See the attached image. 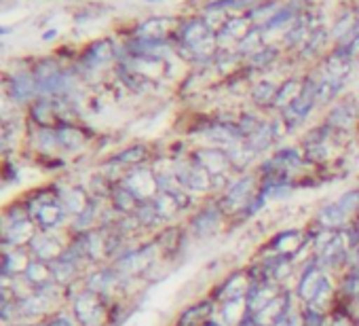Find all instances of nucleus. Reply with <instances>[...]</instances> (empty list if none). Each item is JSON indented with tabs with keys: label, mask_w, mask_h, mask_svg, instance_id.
Returning <instances> with one entry per match:
<instances>
[{
	"label": "nucleus",
	"mask_w": 359,
	"mask_h": 326,
	"mask_svg": "<svg viewBox=\"0 0 359 326\" xmlns=\"http://www.w3.org/2000/svg\"><path fill=\"white\" fill-rule=\"evenodd\" d=\"M55 131H57L60 148H62V152H66V155L81 152V150L87 146V142H89L85 129H81V127L74 125V123H60V125L55 127Z\"/></svg>",
	"instance_id": "obj_13"
},
{
	"label": "nucleus",
	"mask_w": 359,
	"mask_h": 326,
	"mask_svg": "<svg viewBox=\"0 0 359 326\" xmlns=\"http://www.w3.org/2000/svg\"><path fill=\"white\" fill-rule=\"evenodd\" d=\"M112 58H114V49H112L110 41H97V43L89 45V47L85 49L81 64H83L87 70H97V68H102L104 64H108Z\"/></svg>",
	"instance_id": "obj_16"
},
{
	"label": "nucleus",
	"mask_w": 359,
	"mask_h": 326,
	"mask_svg": "<svg viewBox=\"0 0 359 326\" xmlns=\"http://www.w3.org/2000/svg\"><path fill=\"white\" fill-rule=\"evenodd\" d=\"M294 13H296V9H294V7L281 9V11H277V13H273V15H271V20L266 22V26H264V28H277L279 24H283V22H287V20H292V18H294Z\"/></svg>",
	"instance_id": "obj_28"
},
{
	"label": "nucleus",
	"mask_w": 359,
	"mask_h": 326,
	"mask_svg": "<svg viewBox=\"0 0 359 326\" xmlns=\"http://www.w3.org/2000/svg\"><path fill=\"white\" fill-rule=\"evenodd\" d=\"M287 288V286H285ZM283 292V286L275 284V282H269V280H260V282H252V288L245 296V303H248V311L250 315L262 311L269 303H273L279 294Z\"/></svg>",
	"instance_id": "obj_11"
},
{
	"label": "nucleus",
	"mask_w": 359,
	"mask_h": 326,
	"mask_svg": "<svg viewBox=\"0 0 359 326\" xmlns=\"http://www.w3.org/2000/svg\"><path fill=\"white\" fill-rule=\"evenodd\" d=\"M30 263H32V254H30L28 248L3 246V275L5 278L24 275Z\"/></svg>",
	"instance_id": "obj_14"
},
{
	"label": "nucleus",
	"mask_w": 359,
	"mask_h": 326,
	"mask_svg": "<svg viewBox=\"0 0 359 326\" xmlns=\"http://www.w3.org/2000/svg\"><path fill=\"white\" fill-rule=\"evenodd\" d=\"M262 254H279V256H290L294 261H298L302 254L309 259L311 254V235L306 231V227H283L277 229L273 235H269L264 240V244L260 246Z\"/></svg>",
	"instance_id": "obj_4"
},
{
	"label": "nucleus",
	"mask_w": 359,
	"mask_h": 326,
	"mask_svg": "<svg viewBox=\"0 0 359 326\" xmlns=\"http://www.w3.org/2000/svg\"><path fill=\"white\" fill-rule=\"evenodd\" d=\"M250 288H252V278H250L248 265H243L239 269L224 273L220 280H216L214 288L210 290V296L216 301V305H220L233 299H245Z\"/></svg>",
	"instance_id": "obj_5"
},
{
	"label": "nucleus",
	"mask_w": 359,
	"mask_h": 326,
	"mask_svg": "<svg viewBox=\"0 0 359 326\" xmlns=\"http://www.w3.org/2000/svg\"><path fill=\"white\" fill-rule=\"evenodd\" d=\"M169 26H171V22L167 18H152V20L144 22L135 34H137V39H144V41H163V37L169 32Z\"/></svg>",
	"instance_id": "obj_21"
},
{
	"label": "nucleus",
	"mask_w": 359,
	"mask_h": 326,
	"mask_svg": "<svg viewBox=\"0 0 359 326\" xmlns=\"http://www.w3.org/2000/svg\"><path fill=\"white\" fill-rule=\"evenodd\" d=\"M121 185L125 189H129L133 193V197L144 204V202H152L156 195H158V185H156V176L152 172V166H140V168H133L129 170L123 178H121Z\"/></svg>",
	"instance_id": "obj_7"
},
{
	"label": "nucleus",
	"mask_w": 359,
	"mask_h": 326,
	"mask_svg": "<svg viewBox=\"0 0 359 326\" xmlns=\"http://www.w3.org/2000/svg\"><path fill=\"white\" fill-rule=\"evenodd\" d=\"M216 311H218L216 301L210 294L208 296H201V299L189 303L182 311L175 315L173 326H205V322L210 318H214Z\"/></svg>",
	"instance_id": "obj_9"
},
{
	"label": "nucleus",
	"mask_w": 359,
	"mask_h": 326,
	"mask_svg": "<svg viewBox=\"0 0 359 326\" xmlns=\"http://www.w3.org/2000/svg\"><path fill=\"white\" fill-rule=\"evenodd\" d=\"M279 85L273 81H260L252 87V102L260 108H273Z\"/></svg>",
	"instance_id": "obj_22"
},
{
	"label": "nucleus",
	"mask_w": 359,
	"mask_h": 326,
	"mask_svg": "<svg viewBox=\"0 0 359 326\" xmlns=\"http://www.w3.org/2000/svg\"><path fill=\"white\" fill-rule=\"evenodd\" d=\"M7 91L15 104H32L39 98V85L32 70L15 72L7 83Z\"/></svg>",
	"instance_id": "obj_10"
},
{
	"label": "nucleus",
	"mask_w": 359,
	"mask_h": 326,
	"mask_svg": "<svg viewBox=\"0 0 359 326\" xmlns=\"http://www.w3.org/2000/svg\"><path fill=\"white\" fill-rule=\"evenodd\" d=\"M45 324H47V326H81V324L76 322V318H74V313H72L70 307H62V309L53 311V313L45 320Z\"/></svg>",
	"instance_id": "obj_27"
},
{
	"label": "nucleus",
	"mask_w": 359,
	"mask_h": 326,
	"mask_svg": "<svg viewBox=\"0 0 359 326\" xmlns=\"http://www.w3.org/2000/svg\"><path fill=\"white\" fill-rule=\"evenodd\" d=\"M338 278V296L340 301L357 307L359 305V265L346 267Z\"/></svg>",
	"instance_id": "obj_15"
},
{
	"label": "nucleus",
	"mask_w": 359,
	"mask_h": 326,
	"mask_svg": "<svg viewBox=\"0 0 359 326\" xmlns=\"http://www.w3.org/2000/svg\"><path fill=\"white\" fill-rule=\"evenodd\" d=\"M24 275H26V280L34 286V290L55 280V278H53V271H51V265L45 263V261H36V259H32V263L28 265V269H26Z\"/></svg>",
	"instance_id": "obj_23"
},
{
	"label": "nucleus",
	"mask_w": 359,
	"mask_h": 326,
	"mask_svg": "<svg viewBox=\"0 0 359 326\" xmlns=\"http://www.w3.org/2000/svg\"><path fill=\"white\" fill-rule=\"evenodd\" d=\"M275 142H279V138H277V133H275V129H273V123H271V121H264V125H262L254 136H250V138L245 140V146H248L256 157H260V155L269 152V150L273 148Z\"/></svg>",
	"instance_id": "obj_19"
},
{
	"label": "nucleus",
	"mask_w": 359,
	"mask_h": 326,
	"mask_svg": "<svg viewBox=\"0 0 359 326\" xmlns=\"http://www.w3.org/2000/svg\"><path fill=\"white\" fill-rule=\"evenodd\" d=\"M184 227L191 235V240L208 242L216 235H220L226 227H231L226 214L218 206L216 197L203 200L184 221Z\"/></svg>",
	"instance_id": "obj_2"
},
{
	"label": "nucleus",
	"mask_w": 359,
	"mask_h": 326,
	"mask_svg": "<svg viewBox=\"0 0 359 326\" xmlns=\"http://www.w3.org/2000/svg\"><path fill=\"white\" fill-rule=\"evenodd\" d=\"M81 326H112V301L81 286L68 305Z\"/></svg>",
	"instance_id": "obj_3"
},
{
	"label": "nucleus",
	"mask_w": 359,
	"mask_h": 326,
	"mask_svg": "<svg viewBox=\"0 0 359 326\" xmlns=\"http://www.w3.org/2000/svg\"><path fill=\"white\" fill-rule=\"evenodd\" d=\"M260 28H254V30H250L239 43H237V49H239V53H256L258 49H260V45H262V37H260Z\"/></svg>",
	"instance_id": "obj_25"
},
{
	"label": "nucleus",
	"mask_w": 359,
	"mask_h": 326,
	"mask_svg": "<svg viewBox=\"0 0 359 326\" xmlns=\"http://www.w3.org/2000/svg\"><path fill=\"white\" fill-rule=\"evenodd\" d=\"M28 326H47L45 322H36V324H28Z\"/></svg>",
	"instance_id": "obj_29"
},
{
	"label": "nucleus",
	"mask_w": 359,
	"mask_h": 326,
	"mask_svg": "<svg viewBox=\"0 0 359 326\" xmlns=\"http://www.w3.org/2000/svg\"><path fill=\"white\" fill-rule=\"evenodd\" d=\"M191 157L199 163L203 170H208L214 178L216 176H224V174H235L233 172V163H231V155H229L226 148L201 146V148H195L191 152Z\"/></svg>",
	"instance_id": "obj_8"
},
{
	"label": "nucleus",
	"mask_w": 359,
	"mask_h": 326,
	"mask_svg": "<svg viewBox=\"0 0 359 326\" xmlns=\"http://www.w3.org/2000/svg\"><path fill=\"white\" fill-rule=\"evenodd\" d=\"M108 206H110L118 216H129V214H133V212L137 210L140 202L133 197V193H131L129 189H125L121 183H116L114 189H112V193H110V197H108Z\"/></svg>",
	"instance_id": "obj_17"
},
{
	"label": "nucleus",
	"mask_w": 359,
	"mask_h": 326,
	"mask_svg": "<svg viewBox=\"0 0 359 326\" xmlns=\"http://www.w3.org/2000/svg\"><path fill=\"white\" fill-rule=\"evenodd\" d=\"M216 315L220 318V322L224 326H239L250 315L248 303H245V299H233V301L220 303Z\"/></svg>",
	"instance_id": "obj_18"
},
{
	"label": "nucleus",
	"mask_w": 359,
	"mask_h": 326,
	"mask_svg": "<svg viewBox=\"0 0 359 326\" xmlns=\"http://www.w3.org/2000/svg\"><path fill=\"white\" fill-rule=\"evenodd\" d=\"M330 313L315 307V305H302V326H327Z\"/></svg>",
	"instance_id": "obj_24"
},
{
	"label": "nucleus",
	"mask_w": 359,
	"mask_h": 326,
	"mask_svg": "<svg viewBox=\"0 0 359 326\" xmlns=\"http://www.w3.org/2000/svg\"><path fill=\"white\" fill-rule=\"evenodd\" d=\"M302 87H304V81H300V79H290V81H285V83H281L279 85V91H277V98H275V104H273V108L275 110H285L300 93H302Z\"/></svg>",
	"instance_id": "obj_20"
},
{
	"label": "nucleus",
	"mask_w": 359,
	"mask_h": 326,
	"mask_svg": "<svg viewBox=\"0 0 359 326\" xmlns=\"http://www.w3.org/2000/svg\"><path fill=\"white\" fill-rule=\"evenodd\" d=\"M355 121H357V106L348 100H342L330 110L323 123L330 125L338 133H346L355 127Z\"/></svg>",
	"instance_id": "obj_12"
},
{
	"label": "nucleus",
	"mask_w": 359,
	"mask_h": 326,
	"mask_svg": "<svg viewBox=\"0 0 359 326\" xmlns=\"http://www.w3.org/2000/svg\"><path fill=\"white\" fill-rule=\"evenodd\" d=\"M9 326H24V324H9Z\"/></svg>",
	"instance_id": "obj_30"
},
{
	"label": "nucleus",
	"mask_w": 359,
	"mask_h": 326,
	"mask_svg": "<svg viewBox=\"0 0 359 326\" xmlns=\"http://www.w3.org/2000/svg\"><path fill=\"white\" fill-rule=\"evenodd\" d=\"M275 58H277V49H273V47L271 49H258L256 53L250 56L248 66L256 68V70H262V68H269L275 62Z\"/></svg>",
	"instance_id": "obj_26"
},
{
	"label": "nucleus",
	"mask_w": 359,
	"mask_h": 326,
	"mask_svg": "<svg viewBox=\"0 0 359 326\" xmlns=\"http://www.w3.org/2000/svg\"><path fill=\"white\" fill-rule=\"evenodd\" d=\"M0 229H3L0 242H3V246H9V248H28L30 242L34 240V235L39 233V227L30 219L22 197H15L5 206L3 225H0Z\"/></svg>",
	"instance_id": "obj_1"
},
{
	"label": "nucleus",
	"mask_w": 359,
	"mask_h": 326,
	"mask_svg": "<svg viewBox=\"0 0 359 326\" xmlns=\"http://www.w3.org/2000/svg\"><path fill=\"white\" fill-rule=\"evenodd\" d=\"M68 244H70V231L68 229L66 231H39L34 235V240L30 242L28 250H30L32 259L53 263L64 254Z\"/></svg>",
	"instance_id": "obj_6"
}]
</instances>
